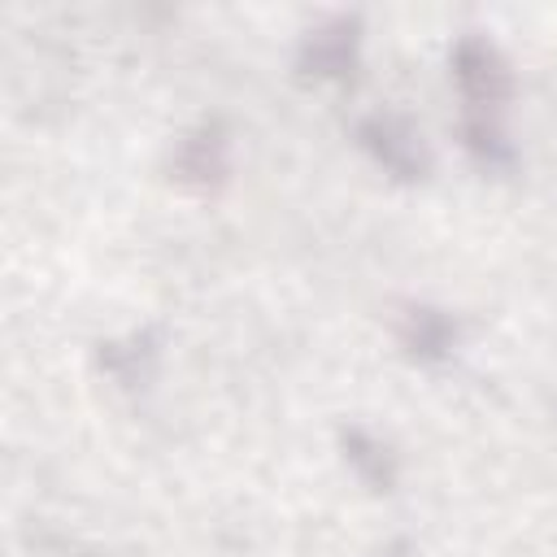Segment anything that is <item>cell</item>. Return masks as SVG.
Returning <instances> with one entry per match:
<instances>
[{
	"label": "cell",
	"mask_w": 557,
	"mask_h": 557,
	"mask_svg": "<svg viewBox=\"0 0 557 557\" xmlns=\"http://www.w3.org/2000/svg\"><path fill=\"white\" fill-rule=\"evenodd\" d=\"M453 74H457L461 96L479 113H492V109H500L513 96V74H509L505 57L487 39H474V35L461 39L457 52H453Z\"/></svg>",
	"instance_id": "6da1fadb"
},
{
	"label": "cell",
	"mask_w": 557,
	"mask_h": 557,
	"mask_svg": "<svg viewBox=\"0 0 557 557\" xmlns=\"http://www.w3.org/2000/svg\"><path fill=\"white\" fill-rule=\"evenodd\" d=\"M352 57H357V22H348V17H335L318 30H309V39L300 48V65L309 74H322V78L348 74Z\"/></svg>",
	"instance_id": "3957f363"
},
{
	"label": "cell",
	"mask_w": 557,
	"mask_h": 557,
	"mask_svg": "<svg viewBox=\"0 0 557 557\" xmlns=\"http://www.w3.org/2000/svg\"><path fill=\"white\" fill-rule=\"evenodd\" d=\"M178 170H183V178H200V183L222 178V170H226V148H222V139H218V135H196V139H187V144H183V157H178Z\"/></svg>",
	"instance_id": "8992f818"
},
{
	"label": "cell",
	"mask_w": 557,
	"mask_h": 557,
	"mask_svg": "<svg viewBox=\"0 0 557 557\" xmlns=\"http://www.w3.org/2000/svg\"><path fill=\"white\" fill-rule=\"evenodd\" d=\"M344 448H348V461L357 466V474H361L374 492H387V487L396 483L392 453H387L374 435H366V431H348V435H344Z\"/></svg>",
	"instance_id": "5b68a950"
},
{
	"label": "cell",
	"mask_w": 557,
	"mask_h": 557,
	"mask_svg": "<svg viewBox=\"0 0 557 557\" xmlns=\"http://www.w3.org/2000/svg\"><path fill=\"white\" fill-rule=\"evenodd\" d=\"M400 339H405V348H409L413 357L440 361V357H448V348H453V339H457V326H453L440 309H422V305H418V309L405 313Z\"/></svg>",
	"instance_id": "277c9868"
},
{
	"label": "cell",
	"mask_w": 557,
	"mask_h": 557,
	"mask_svg": "<svg viewBox=\"0 0 557 557\" xmlns=\"http://www.w3.org/2000/svg\"><path fill=\"white\" fill-rule=\"evenodd\" d=\"M361 144L374 152V161L383 170H392L396 178H422L431 170V152L422 144V135L396 117V113H374L361 122Z\"/></svg>",
	"instance_id": "7a4b0ae2"
}]
</instances>
